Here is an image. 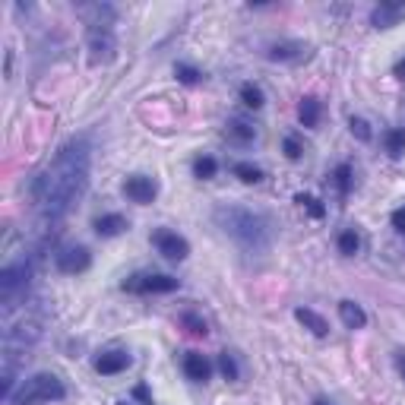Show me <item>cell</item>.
Masks as SVG:
<instances>
[{
  "mask_svg": "<svg viewBox=\"0 0 405 405\" xmlns=\"http://www.w3.org/2000/svg\"><path fill=\"white\" fill-rule=\"evenodd\" d=\"M130 368V355L127 352H105L102 358L95 361V370L102 377H114L120 374V370H127Z\"/></svg>",
  "mask_w": 405,
  "mask_h": 405,
  "instance_id": "cell-12",
  "label": "cell"
},
{
  "mask_svg": "<svg viewBox=\"0 0 405 405\" xmlns=\"http://www.w3.org/2000/svg\"><path fill=\"white\" fill-rule=\"evenodd\" d=\"M92 266V256L86 247H67L57 254V270L64 272V276H79V272H86Z\"/></svg>",
  "mask_w": 405,
  "mask_h": 405,
  "instance_id": "cell-7",
  "label": "cell"
},
{
  "mask_svg": "<svg viewBox=\"0 0 405 405\" xmlns=\"http://www.w3.org/2000/svg\"><path fill=\"white\" fill-rule=\"evenodd\" d=\"M383 146H386V152L393 158H399L405 152V130H386L383 133Z\"/></svg>",
  "mask_w": 405,
  "mask_h": 405,
  "instance_id": "cell-17",
  "label": "cell"
},
{
  "mask_svg": "<svg viewBox=\"0 0 405 405\" xmlns=\"http://www.w3.org/2000/svg\"><path fill=\"white\" fill-rule=\"evenodd\" d=\"M314 405H332V402H330V399H323V396H320V399H314Z\"/></svg>",
  "mask_w": 405,
  "mask_h": 405,
  "instance_id": "cell-33",
  "label": "cell"
},
{
  "mask_svg": "<svg viewBox=\"0 0 405 405\" xmlns=\"http://www.w3.org/2000/svg\"><path fill=\"white\" fill-rule=\"evenodd\" d=\"M67 396L64 390V383L60 377L54 374H35L29 380H23V386L13 393L10 405H41V402H60V399Z\"/></svg>",
  "mask_w": 405,
  "mask_h": 405,
  "instance_id": "cell-3",
  "label": "cell"
},
{
  "mask_svg": "<svg viewBox=\"0 0 405 405\" xmlns=\"http://www.w3.org/2000/svg\"><path fill=\"white\" fill-rule=\"evenodd\" d=\"M348 127H352V133L358 136L361 143H368V140H370V127H368V120H364V117H352V120H348Z\"/></svg>",
  "mask_w": 405,
  "mask_h": 405,
  "instance_id": "cell-28",
  "label": "cell"
},
{
  "mask_svg": "<svg viewBox=\"0 0 405 405\" xmlns=\"http://www.w3.org/2000/svg\"><path fill=\"white\" fill-rule=\"evenodd\" d=\"M124 194H127V200L140 202V206H149L156 200L158 187H156V180L146 178V174H133V178L124 180Z\"/></svg>",
  "mask_w": 405,
  "mask_h": 405,
  "instance_id": "cell-8",
  "label": "cell"
},
{
  "mask_svg": "<svg viewBox=\"0 0 405 405\" xmlns=\"http://www.w3.org/2000/svg\"><path fill=\"white\" fill-rule=\"evenodd\" d=\"M86 184H89V143L79 136V140H70L32 184V202L38 209V244L41 247L48 244V228H54L73 209V202L83 196Z\"/></svg>",
  "mask_w": 405,
  "mask_h": 405,
  "instance_id": "cell-1",
  "label": "cell"
},
{
  "mask_svg": "<svg viewBox=\"0 0 405 405\" xmlns=\"http://www.w3.org/2000/svg\"><path fill=\"white\" fill-rule=\"evenodd\" d=\"M95 232L102 234V238H117V234L127 232V218L117 216V212H111V216H102V218H95Z\"/></svg>",
  "mask_w": 405,
  "mask_h": 405,
  "instance_id": "cell-15",
  "label": "cell"
},
{
  "mask_svg": "<svg viewBox=\"0 0 405 405\" xmlns=\"http://www.w3.org/2000/svg\"><path fill=\"white\" fill-rule=\"evenodd\" d=\"M152 244L158 247V254L165 256V260H187L190 254V244L184 238H180L178 232H168V228H158V232H152Z\"/></svg>",
  "mask_w": 405,
  "mask_h": 405,
  "instance_id": "cell-6",
  "label": "cell"
},
{
  "mask_svg": "<svg viewBox=\"0 0 405 405\" xmlns=\"http://www.w3.org/2000/svg\"><path fill=\"white\" fill-rule=\"evenodd\" d=\"M294 202H301V206H304V209H308L314 218H323V206H320V200H317V196L298 194V196H294Z\"/></svg>",
  "mask_w": 405,
  "mask_h": 405,
  "instance_id": "cell-26",
  "label": "cell"
},
{
  "mask_svg": "<svg viewBox=\"0 0 405 405\" xmlns=\"http://www.w3.org/2000/svg\"><path fill=\"white\" fill-rule=\"evenodd\" d=\"M393 76H396V79H405V57L399 60L396 67H393Z\"/></svg>",
  "mask_w": 405,
  "mask_h": 405,
  "instance_id": "cell-31",
  "label": "cell"
},
{
  "mask_svg": "<svg viewBox=\"0 0 405 405\" xmlns=\"http://www.w3.org/2000/svg\"><path fill=\"white\" fill-rule=\"evenodd\" d=\"M212 218L228 238H234L250 254H266L272 247L276 225H272V218L266 212H254L244 209V206H218L212 212Z\"/></svg>",
  "mask_w": 405,
  "mask_h": 405,
  "instance_id": "cell-2",
  "label": "cell"
},
{
  "mask_svg": "<svg viewBox=\"0 0 405 405\" xmlns=\"http://www.w3.org/2000/svg\"><path fill=\"white\" fill-rule=\"evenodd\" d=\"M174 76H178L184 86H196L202 73H200V70H194V67H187V64H178V67H174Z\"/></svg>",
  "mask_w": 405,
  "mask_h": 405,
  "instance_id": "cell-25",
  "label": "cell"
},
{
  "mask_svg": "<svg viewBox=\"0 0 405 405\" xmlns=\"http://www.w3.org/2000/svg\"><path fill=\"white\" fill-rule=\"evenodd\" d=\"M114 29L108 23H92L89 26V57L92 64H108L114 57Z\"/></svg>",
  "mask_w": 405,
  "mask_h": 405,
  "instance_id": "cell-4",
  "label": "cell"
},
{
  "mask_svg": "<svg viewBox=\"0 0 405 405\" xmlns=\"http://www.w3.org/2000/svg\"><path fill=\"white\" fill-rule=\"evenodd\" d=\"M320 114H323V105H320V98H314V95H308L298 105V117L304 127H317V124H320Z\"/></svg>",
  "mask_w": 405,
  "mask_h": 405,
  "instance_id": "cell-16",
  "label": "cell"
},
{
  "mask_svg": "<svg viewBox=\"0 0 405 405\" xmlns=\"http://www.w3.org/2000/svg\"><path fill=\"white\" fill-rule=\"evenodd\" d=\"M218 370L225 374V380H238V364H234V358L228 352L218 355Z\"/></svg>",
  "mask_w": 405,
  "mask_h": 405,
  "instance_id": "cell-27",
  "label": "cell"
},
{
  "mask_svg": "<svg viewBox=\"0 0 405 405\" xmlns=\"http://www.w3.org/2000/svg\"><path fill=\"white\" fill-rule=\"evenodd\" d=\"M234 178H241L244 184H260L263 171L256 165H250V162H238V165H234Z\"/></svg>",
  "mask_w": 405,
  "mask_h": 405,
  "instance_id": "cell-20",
  "label": "cell"
},
{
  "mask_svg": "<svg viewBox=\"0 0 405 405\" xmlns=\"http://www.w3.org/2000/svg\"><path fill=\"white\" fill-rule=\"evenodd\" d=\"M396 368H399V374L405 377V352H396Z\"/></svg>",
  "mask_w": 405,
  "mask_h": 405,
  "instance_id": "cell-32",
  "label": "cell"
},
{
  "mask_svg": "<svg viewBox=\"0 0 405 405\" xmlns=\"http://www.w3.org/2000/svg\"><path fill=\"white\" fill-rule=\"evenodd\" d=\"M285 156L292 158V162H298V158L304 156V146H301L298 136H285Z\"/></svg>",
  "mask_w": 405,
  "mask_h": 405,
  "instance_id": "cell-29",
  "label": "cell"
},
{
  "mask_svg": "<svg viewBox=\"0 0 405 405\" xmlns=\"http://www.w3.org/2000/svg\"><path fill=\"white\" fill-rule=\"evenodd\" d=\"M294 320H298L301 326H304V330L314 332L317 339H323L326 332H330V323L323 320V317L317 314V310H310V308H298V310H294Z\"/></svg>",
  "mask_w": 405,
  "mask_h": 405,
  "instance_id": "cell-13",
  "label": "cell"
},
{
  "mask_svg": "<svg viewBox=\"0 0 405 405\" xmlns=\"http://www.w3.org/2000/svg\"><path fill=\"white\" fill-rule=\"evenodd\" d=\"M228 136H232L234 143H250L256 136V130L250 127L247 120H232V124H228Z\"/></svg>",
  "mask_w": 405,
  "mask_h": 405,
  "instance_id": "cell-18",
  "label": "cell"
},
{
  "mask_svg": "<svg viewBox=\"0 0 405 405\" xmlns=\"http://www.w3.org/2000/svg\"><path fill=\"white\" fill-rule=\"evenodd\" d=\"M308 54H310V48L304 45V41H279V45H272L270 51H266V57L279 60V64H298V60H304Z\"/></svg>",
  "mask_w": 405,
  "mask_h": 405,
  "instance_id": "cell-10",
  "label": "cell"
},
{
  "mask_svg": "<svg viewBox=\"0 0 405 405\" xmlns=\"http://www.w3.org/2000/svg\"><path fill=\"white\" fill-rule=\"evenodd\" d=\"M180 326H187V332H194V336H206V332H209L206 320L196 314H180Z\"/></svg>",
  "mask_w": 405,
  "mask_h": 405,
  "instance_id": "cell-23",
  "label": "cell"
},
{
  "mask_svg": "<svg viewBox=\"0 0 405 405\" xmlns=\"http://www.w3.org/2000/svg\"><path fill=\"white\" fill-rule=\"evenodd\" d=\"M216 171H218V165H216V158H212V156H202V158H196V162H194V174L200 180L216 178Z\"/></svg>",
  "mask_w": 405,
  "mask_h": 405,
  "instance_id": "cell-22",
  "label": "cell"
},
{
  "mask_svg": "<svg viewBox=\"0 0 405 405\" xmlns=\"http://www.w3.org/2000/svg\"><path fill=\"white\" fill-rule=\"evenodd\" d=\"M390 222H393V228H396V232H402V234H405V206H399V209L393 212Z\"/></svg>",
  "mask_w": 405,
  "mask_h": 405,
  "instance_id": "cell-30",
  "label": "cell"
},
{
  "mask_svg": "<svg viewBox=\"0 0 405 405\" xmlns=\"http://www.w3.org/2000/svg\"><path fill=\"white\" fill-rule=\"evenodd\" d=\"M180 282L174 276H162V272H152V276H130L124 282V292L133 294H168L174 292Z\"/></svg>",
  "mask_w": 405,
  "mask_h": 405,
  "instance_id": "cell-5",
  "label": "cell"
},
{
  "mask_svg": "<svg viewBox=\"0 0 405 405\" xmlns=\"http://www.w3.org/2000/svg\"><path fill=\"white\" fill-rule=\"evenodd\" d=\"M339 317H342V323H346L348 330L368 326V314H364L361 304H355V301H339Z\"/></svg>",
  "mask_w": 405,
  "mask_h": 405,
  "instance_id": "cell-14",
  "label": "cell"
},
{
  "mask_svg": "<svg viewBox=\"0 0 405 405\" xmlns=\"http://www.w3.org/2000/svg\"><path fill=\"white\" fill-rule=\"evenodd\" d=\"M361 250V238L358 234L348 228V232H342L339 234V254H346V256H355Z\"/></svg>",
  "mask_w": 405,
  "mask_h": 405,
  "instance_id": "cell-21",
  "label": "cell"
},
{
  "mask_svg": "<svg viewBox=\"0 0 405 405\" xmlns=\"http://www.w3.org/2000/svg\"><path fill=\"white\" fill-rule=\"evenodd\" d=\"M241 102L256 111V108H263V102H266V98H263V89H260V86L244 83V86H241Z\"/></svg>",
  "mask_w": 405,
  "mask_h": 405,
  "instance_id": "cell-19",
  "label": "cell"
},
{
  "mask_svg": "<svg viewBox=\"0 0 405 405\" xmlns=\"http://www.w3.org/2000/svg\"><path fill=\"white\" fill-rule=\"evenodd\" d=\"M184 374H187V380H194V383H206L212 374V364L202 358L200 352H187L184 355Z\"/></svg>",
  "mask_w": 405,
  "mask_h": 405,
  "instance_id": "cell-11",
  "label": "cell"
},
{
  "mask_svg": "<svg viewBox=\"0 0 405 405\" xmlns=\"http://www.w3.org/2000/svg\"><path fill=\"white\" fill-rule=\"evenodd\" d=\"M402 19H405L402 0H386V3L374 7V13H370V23H374L377 29H393V26H399Z\"/></svg>",
  "mask_w": 405,
  "mask_h": 405,
  "instance_id": "cell-9",
  "label": "cell"
},
{
  "mask_svg": "<svg viewBox=\"0 0 405 405\" xmlns=\"http://www.w3.org/2000/svg\"><path fill=\"white\" fill-rule=\"evenodd\" d=\"M332 180H336V187H339V194L346 196L348 190H352V168L348 165H339L336 171H332Z\"/></svg>",
  "mask_w": 405,
  "mask_h": 405,
  "instance_id": "cell-24",
  "label": "cell"
}]
</instances>
